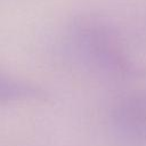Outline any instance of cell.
<instances>
[{
  "label": "cell",
  "mask_w": 146,
  "mask_h": 146,
  "mask_svg": "<svg viewBox=\"0 0 146 146\" xmlns=\"http://www.w3.org/2000/svg\"><path fill=\"white\" fill-rule=\"evenodd\" d=\"M65 43L73 59L89 72L110 79H125L136 71L127 44L107 19L92 14L72 18Z\"/></svg>",
  "instance_id": "6da1fadb"
},
{
  "label": "cell",
  "mask_w": 146,
  "mask_h": 146,
  "mask_svg": "<svg viewBox=\"0 0 146 146\" xmlns=\"http://www.w3.org/2000/svg\"><path fill=\"white\" fill-rule=\"evenodd\" d=\"M111 131L127 146H146V94L133 92L117 98L108 115Z\"/></svg>",
  "instance_id": "7a4b0ae2"
},
{
  "label": "cell",
  "mask_w": 146,
  "mask_h": 146,
  "mask_svg": "<svg viewBox=\"0 0 146 146\" xmlns=\"http://www.w3.org/2000/svg\"><path fill=\"white\" fill-rule=\"evenodd\" d=\"M46 97L47 92L38 86L0 71V104L41 100Z\"/></svg>",
  "instance_id": "3957f363"
}]
</instances>
